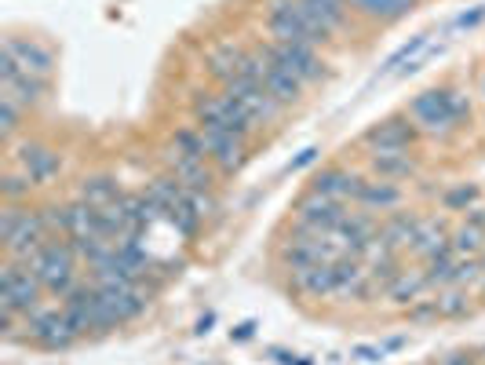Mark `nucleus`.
I'll return each instance as SVG.
<instances>
[{
    "instance_id": "obj_5",
    "label": "nucleus",
    "mask_w": 485,
    "mask_h": 365,
    "mask_svg": "<svg viewBox=\"0 0 485 365\" xmlns=\"http://www.w3.org/2000/svg\"><path fill=\"white\" fill-rule=\"evenodd\" d=\"M55 70V55L41 44V41H19V37H5L0 48V84L15 80V77H41L48 80Z\"/></svg>"
},
{
    "instance_id": "obj_12",
    "label": "nucleus",
    "mask_w": 485,
    "mask_h": 365,
    "mask_svg": "<svg viewBox=\"0 0 485 365\" xmlns=\"http://www.w3.org/2000/svg\"><path fill=\"white\" fill-rule=\"evenodd\" d=\"M296 227H307V230H318V234H332L347 216L350 209L343 201H329V198H318L307 191V198L296 201Z\"/></svg>"
},
{
    "instance_id": "obj_6",
    "label": "nucleus",
    "mask_w": 485,
    "mask_h": 365,
    "mask_svg": "<svg viewBox=\"0 0 485 365\" xmlns=\"http://www.w3.org/2000/svg\"><path fill=\"white\" fill-rule=\"evenodd\" d=\"M193 117H198L201 128H216V132H230V136H241L248 139L252 136V117L227 96V91H205L193 103Z\"/></svg>"
},
{
    "instance_id": "obj_28",
    "label": "nucleus",
    "mask_w": 485,
    "mask_h": 365,
    "mask_svg": "<svg viewBox=\"0 0 485 365\" xmlns=\"http://www.w3.org/2000/svg\"><path fill=\"white\" fill-rule=\"evenodd\" d=\"M117 198H121L117 179H110V175H88V179H80L77 201H84V205H91V209H103V205H110V201H117Z\"/></svg>"
},
{
    "instance_id": "obj_32",
    "label": "nucleus",
    "mask_w": 485,
    "mask_h": 365,
    "mask_svg": "<svg viewBox=\"0 0 485 365\" xmlns=\"http://www.w3.org/2000/svg\"><path fill=\"white\" fill-rule=\"evenodd\" d=\"M175 154H186V157H201V161H209V154H205V132L201 128H179L175 136H172V143H168Z\"/></svg>"
},
{
    "instance_id": "obj_27",
    "label": "nucleus",
    "mask_w": 485,
    "mask_h": 365,
    "mask_svg": "<svg viewBox=\"0 0 485 365\" xmlns=\"http://www.w3.org/2000/svg\"><path fill=\"white\" fill-rule=\"evenodd\" d=\"M416 230H420V220L416 216H406V212H398V216H391L383 227H379V241H383V248H391V252H398V248H413V241H416Z\"/></svg>"
},
{
    "instance_id": "obj_36",
    "label": "nucleus",
    "mask_w": 485,
    "mask_h": 365,
    "mask_svg": "<svg viewBox=\"0 0 485 365\" xmlns=\"http://www.w3.org/2000/svg\"><path fill=\"white\" fill-rule=\"evenodd\" d=\"M19 121H23V107H19L15 99L0 96V139L12 143V136L19 132Z\"/></svg>"
},
{
    "instance_id": "obj_1",
    "label": "nucleus",
    "mask_w": 485,
    "mask_h": 365,
    "mask_svg": "<svg viewBox=\"0 0 485 365\" xmlns=\"http://www.w3.org/2000/svg\"><path fill=\"white\" fill-rule=\"evenodd\" d=\"M406 114L413 117L420 136L449 139L471 117V103H467L463 91H456V88H427V91H420V96L409 103Z\"/></svg>"
},
{
    "instance_id": "obj_4",
    "label": "nucleus",
    "mask_w": 485,
    "mask_h": 365,
    "mask_svg": "<svg viewBox=\"0 0 485 365\" xmlns=\"http://www.w3.org/2000/svg\"><path fill=\"white\" fill-rule=\"evenodd\" d=\"M30 270L41 278V285L55 296H70L77 289V248L70 241H48L33 259Z\"/></svg>"
},
{
    "instance_id": "obj_42",
    "label": "nucleus",
    "mask_w": 485,
    "mask_h": 365,
    "mask_svg": "<svg viewBox=\"0 0 485 365\" xmlns=\"http://www.w3.org/2000/svg\"><path fill=\"white\" fill-rule=\"evenodd\" d=\"M467 223H474V227L485 230V209H467Z\"/></svg>"
},
{
    "instance_id": "obj_38",
    "label": "nucleus",
    "mask_w": 485,
    "mask_h": 365,
    "mask_svg": "<svg viewBox=\"0 0 485 365\" xmlns=\"http://www.w3.org/2000/svg\"><path fill=\"white\" fill-rule=\"evenodd\" d=\"M438 365H474V358H471L467 351H456V354H445V358H438Z\"/></svg>"
},
{
    "instance_id": "obj_43",
    "label": "nucleus",
    "mask_w": 485,
    "mask_h": 365,
    "mask_svg": "<svg viewBox=\"0 0 485 365\" xmlns=\"http://www.w3.org/2000/svg\"><path fill=\"white\" fill-rule=\"evenodd\" d=\"M252 329H256L252 322H245V325H238V332H234V340H248V336H252Z\"/></svg>"
},
{
    "instance_id": "obj_26",
    "label": "nucleus",
    "mask_w": 485,
    "mask_h": 365,
    "mask_svg": "<svg viewBox=\"0 0 485 365\" xmlns=\"http://www.w3.org/2000/svg\"><path fill=\"white\" fill-rule=\"evenodd\" d=\"M350 8L365 19H376V23H395V19L413 15L416 0H350Z\"/></svg>"
},
{
    "instance_id": "obj_20",
    "label": "nucleus",
    "mask_w": 485,
    "mask_h": 365,
    "mask_svg": "<svg viewBox=\"0 0 485 365\" xmlns=\"http://www.w3.org/2000/svg\"><path fill=\"white\" fill-rule=\"evenodd\" d=\"M368 172L376 179H413L420 172V161L413 157V150H372L368 154Z\"/></svg>"
},
{
    "instance_id": "obj_37",
    "label": "nucleus",
    "mask_w": 485,
    "mask_h": 365,
    "mask_svg": "<svg viewBox=\"0 0 485 365\" xmlns=\"http://www.w3.org/2000/svg\"><path fill=\"white\" fill-rule=\"evenodd\" d=\"M409 318H413V322L438 318V304H434V300H420V304H413V307H409Z\"/></svg>"
},
{
    "instance_id": "obj_9",
    "label": "nucleus",
    "mask_w": 485,
    "mask_h": 365,
    "mask_svg": "<svg viewBox=\"0 0 485 365\" xmlns=\"http://www.w3.org/2000/svg\"><path fill=\"white\" fill-rule=\"evenodd\" d=\"M223 91L227 96L252 117V125L259 128V125H270L284 107L270 96V91L263 88V84H256V80H248V77H230L227 84H223Z\"/></svg>"
},
{
    "instance_id": "obj_17",
    "label": "nucleus",
    "mask_w": 485,
    "mask_h": 365,
    "mask_svg": "<svg viewBox=\"0 0 485 365\" xmlns=\"http://www.w3.org/2000/svg\"><path fill=\"white\" fill-rule=\"evenodd\" d=\"M358 187H361V175H354V172H347V168H340V164L322 168V172L311 179V194L329 198V201H343V205H347V201L354 205Z\"/></svg>"
},
{
    "instance_id": "obj_7",
    "label": "nucleus",
    "mask_w": 485,
    "mask_h": 365,
    "mask_svg": "<svg viewBox=\"0 0 485 365\" xmlns=\"http://www.w3.org/2000/svg\"><path fill=\"white\" fill-rule=\"evenodd\" d=\"M41 278L30 270V263L23 259H8L5 267H0V307L8 311H19V314H30L41 307Z\"/></svg>"
},
{
    "instance_id": "obj_19",
    "label": "nucleus",
    "mask_w": 485,
    "mask_h": 365,
    "mask_svg": "<svg viewBox=\"0 0 485 365\" xmlns=\"http://www.w3.org/2000/svg\"><path fill=\"white\" fill-rule=\"evenodd\" d=\"M263 55H266V77H263V88L270 91V96L281 103V107H293V103H300V96H303V80L300 77H293L281 62H277V55H274V48H263Z\"/></svg>"
},
{
    "instance_id": "obj_39",
    "label": "nucleus",
    "mask_w": 485,
    "mask_h": 365,
    "mask_svg": "<svg viewBox=\"0 0 485 365\" xmlns=\"http://www.w3.org/2000/svg\"><path fill=\"white\" fill-rule=\"evenodd\" d=\"M314 157H318V146H307V150H303V154H300L293 164H288V172H300V168H303V164H311Z\"/></svg>"
},
{
    "instance_id": "obj_22",
    "label": "nucleus",
    "mask_w": 485,
    "mask_h": 365,
    "mask_svg": "<svg viewBox=\"0 0 485 365\" xmlns=\"http://www.w3.org/2000/svg\"><path fill=\"white\" fill-rule=\"evenodd\" d=\"M300 8L307 12V19L318 26V33H325L332 41V33L347 23L350 15V0H300Z\"/></svg>"
},
{
    "instance_id": "obj_10",
    "label": "nucleus",
    "mask_w": 485,
    "mask_h": 365,
    "mask_svg": "<svg viewBox=\"0 0 485 365\" xmlns=\"http://www.w3.org/2000/svg\"><path fill=\"white\" fill-rule=\"evenodd\" d=\"M420 139H424V136H420V128L413 125L409 114L383 117V121H376L372 128L361 132V143H365L368 150H413Z\"/></svg>"
},
{
    "instance_id": "obj_29",
    "label": "nucleus",
    "mask_w": 485,
    "mask_h": 365,
    "mask_svg": "<svg viewBox=\"0 0 485 365\" xmlns=\"http://www.w3.org/2000/svg\"><path fill=\"white\" fill-rule=\"evenodd\" d=\"M0 96L5 99H15L23 110H30V107H37L41 99H44V80L41 77H15V80H5L0 84Z\"/></svg>"
},
{
    "instance_id": "obj_15",
    "label": "nucleus",
    "mask_w": 485,
    "mask_h": 365,
    "mask_svg": "<svg viewBox=\"0 0 485 365\" xmlns=\"http://www.w3.org/2000/svg\"><path fill=\"white\" fill-rule=\"evenodd\" d=\"M270 48H274L277 62L293 73V77H300L303 84H314V80L325 77V62L318 59V48L314 44H270Z\"/></svg>"
},
{
    "instance_id": "obj_33",
    "label": "nucleus",
    "mask_w": 485,
    "mask_h": 365,
    "mask_svg": "<svg viewBox=\"0 0 485 365\" xmlns=\"http://www.w3.org/2000/svg\"><path fill=\"white\" fill-rule=\"evenodd\" d=\"M434 304H438V318H463V314L471 311L467 289H456V285L442 289V293L434 296Z\"/></svg>"
},
{
    "instance_id": "obj_8",
    "label": "nucleus",
    "mask_w": 485,
    "mask_h": 365,
    "mask_svg": "<svg viewBox=\"0 0 485 365\" xmlns=\"http://www.w3.org/2000/svg\"><path fill=\"white\" fill-rule=\"evenodd\" d=\"M62 311L66 318L73 322V329L84 336V332H110L117 329V318L110 314V307L103 304L99 289L95 285H77L70 296H62Z\"/></svg>"
},
{
    "instance_id": "obj_24",
    "label": "nucleus",
    "mask_w": 485,
    "mask_h": 365,
    "mask_svg": "<svg viewBox=\"0 0 485 365\" xmlns=\"http://www.w3.org/2000/svg\"><path fill=\"white\" fill-rule=\"evenodd\" d=\"M241 59H245V48H241V44H234V41H223V44H216V48L205 55V70H209L219 84H227L230 77H238Z\"/></svg>"
},
{
    "instance_id": "obj_35",
    "label": "nucleus",
    "mask_w": 485,
    "mask_h": 365,
    "mask_svg": "<svg viewBox=\"0 0 485 365\" xmlns=\"http://www.w3.org/2000/svg\"><path fill=\"white\" fill-rule=\"evenodd\" d=\"M474 201H478V187H474V182H460V187H452V191L442 194V205L449 212H467V209H474Z\"/></svg>"
},
{
    "instance_id": "obj_2",
    "label": "nucleus",
    "mask_w": 485,
    "mask_h": 365,
    "mask_svg": "<svg viewBox=\"0 0 485 365\" xmlns=\"http://www.w3.org/2000/svg\"><path fill=\"white\" fill-rule=\"evenodd\" d=\"M48 238H51V230H48L44 212H30L12 201L5 205V212H0V241L8 248V259L30 263L48 245Z\"/></svg>"
},
{
    "instance_id": "obj_44",
    "label": "nucleus",
    "mask_w": 485,
    "mask_h": 365,
    "mask_svg": "<svg viewBox=\"0 0 485 365\" xmlns=\"http://www.w3.org/2000/svg\"><path fill=\"white\" fill-rule=\"evenodd\" d=\"M212 322H216V318H212V314H205V318L198 322V332H209V325H212Z\"/></svg>"
},
{
    "instance_id": "obj_23",
    "label": "nucleus",
    "mask_w": 485,
    "mask_h": 365,
    "mask_svg": "<svg viewBox=\"0 0 485 365\" xmlns=\"http://www.w3.org/2000/svg\"><path fill=\"white\" fill-rule=\"evenodd\" d=\"M431 289V282H427V274L424 270H402L398 274V278L391 282V285H387L383 293H387V300H391V304H398V307H413V304H420L424 300V293Z\"/></svg>"
},
{
    "instance_id": "obj_25",
    "label": "nucleus",
    "mask_w": 485,
    "mask_h": 365,
    "mask_svg": "<svg viewBox=\"0 0 485 365\" xmlns=\"http://www.w3.org/2000/svg\"><path fill=\"white\" fill-rule=\"evenodd\" d=\"M449 230H445V223H438V220H420V230H416V241H413V252L427 263V259H434V256H442V252H449L452 245H449Z\"/></svg>"
},
{
    "instance_id": "obj_41",
    "label": "nucleus",
    "mask_w": 485,
    "mask_h": 365,
    "mask_svg": "<svg viewBox=\"0 0 485 365\" xmlns=\"http://www.w3.org/2000/svg\"><path fill=\"white\" fill-rule=\"evenodd\" d=\"M270 358H274V361H281V365H296V354H288V351H281V347H274V351H270Z\"/></svg>"
},
{
    "instance_id": "obj_31",
    "label": "nucleus",
    "mask_w": 485,
    "mask_h": 365,
    "mask_svg": "<svg viewBox=\"0 0 485 365\" xmlns=\"http://www.w3.org/2000/svg\"><path fill=\"white\" fill-rule=\"evenodd\" d=\"M449 245H452V252H456L460 259H467V256H481V252H485V230L474 227V223H463V227L452 230Z\"/></svg>"
},
{
    "instance_id": "obj_13",
    "label": "nucleus",
    "mask_w": 485,
    "mask_h": 365,
    "mask_svg": "<svg viewBox=\"0 0 485 365\" xmlns=\"http://www.w3.org/2000/svg\"><path fill=\"white\" fill-rule=\"evenodd\" d=\"M201 128V125H198ZM205 132V154L209 161L223 172V175H234L241 172V164L248 161V146L241 136H230V132H216V128H201Z\"/></svg>"
},
{
    "instance_id": "obj_45",
    "label": "nucleus",
    "mask_w": 485,
    "mask_h": 365,
    "mask_svg": "<svg viewBox=\"0 0 485 365\" xmlns=\"http://www.w3.org/2000/svg\"><path fill=\"white\" fill-rule=\"evenodd\" d=\"M478 96H485V73H481V80H478Z\"/></svg>"
},
{
    "instance_id": "obj_34",
    "label": "nucleus",
    "mask_w": 485,
    "mask_h": 365,
    "mask_svg": "<svg viewBox=\"0 0 485 365\" xmlns=\"http://www.w3.org/2000/svg\"><path fill=\"white\" fill-rule=\"evenodd\" d=\"M33 187H37V182L26 172H8L5 179H0V194H5V201H12V205H19L23 198H30Z\"/></svg>"
},
{
    "instance_id": "obj_14",
    "label": "nucleus",
    "mask_w": 485,
    "mask_h": 365,
    "mask_svg": "<svg viewBox=\"0 0 485 365\" xmlns=\"http://www.w3.org/2000/svg\"><path fill=\"white\" fill-rule=\"evenodd\" d=\"M164 164H168V175H175L186 191L193 194H209L216 187V172L201 161V157H186V154H175L172 146L164 150Z\"/></svg>"
},
{
    "instance_id": "obj_21",
    "label": "nucleus",
    "mask_w": 485,
    "mask_h": 365,
    "mask_svg": "<svg viewBox=\"0 0 485 365\" xmlns=\"http://www.w3.org/2000/svg\"><path fill=\"white\" fill-rule=\"evenodd\" d=\"M293 289L311 300L336 296V263H314V267L293 270Z\"/></svg>"
},
{
    "instance_id": "obj_11",
    "label": "nucleus",
    "mask_w": 485,
    "mask_h": 365,
    "mask_svg": "<svg viewBox=\"0 0 485 365\" xmlns=\"http://www.w3.org/2000/svg\"><path fill=\"white\" fill-rule=\"evenodd\" d=\"M26 336H33L41 347H48V351H62V347H70L80 332L73 329V322L66 318V311H48V307H37V311H30L26 318Z\"/></svg>"
},
{
    "instance_id": "obj_16",
    "label": "nucleus",
    "mask_w": 485,
    "mask_h": 365,
    "mask_svg": "<svg viewBox=\"0 0 485 365\" xmlns=\"http://www.w3.org/2000/svg\"><path fill=\"white\" fill-rule=\"evenodd\" d=\"M15 161H19V172H26L37 187H44V182H51L62 172V157L44 143H23L15 150Z\"/></svg>"
},
{
    "instance_id": "obj_40",
    "label": "nucleus",
    "mask_w": 485,
    "mask_h": 365,
    "mask_svg": "<svg viewBox=\"0 0 485 365\" xmlns=\"http://www.w3.org/2000/svg\"><path fill=\"white\" fill-rule=\"evenodd\" d=\"M354 354H358V358H365V361L383 358V351H379V347H354Z\"/></svg>"
},
{
    "instance_id": "obj_18",
    "label": "nucleus",
    "mask_w": 485,
    "mask_h": 365,
    "mask_svg": "<svg viewBox=\"0 0 485 365\" xmlns=\"http://www.w3.org/2000/svg\"><path fill=\"white\" fill-rule=\"evenodd\" d=\"M406 201V191L398 187V182H391V179H361V187H358V198H354V205L358 209H365V212H391V209H398Z\"/></svg>"
},
{
    "instance_id": "obj_30",
    "label": "nucleus",
    "mask_w": 485,
    "mask_h": 365,
    "mask_svg": "<svg viewBox=\"0 0 485 365\" xmlns=\"http://www.w3.org/2000/svg\"><path fill=\"white\" fill-rule=\"evenodd\" d=\"M427 44H431V33H416L409 44H402L391 59L383 62V73H402V70H409V73H413V70H416V55H420Z\"/></svg>"
},
{
    "instance_id": "obj_46",
    "label": "nucleus",
    "mask_w": 485,
    "mask_h": 365,
    "mask_svg": "<svg viewBox=\"0 0 485 365\" xmlns=\"http://www.w3.org/2000/svg\"><path fill=\"white\" fill-rule=\"evenodd\" d=\"M481 270H485V252H481ZM481 282H485V278H481Z\"/></svg>"
},
{
    "instance_id": "obj_3",
    "label": "nucleus",
    "mask_w": 485,
    "mask_h": 365,
    "mask_svg": "<svg viewBox=\"0 0 485 365\" xmlns=\"http://www.w3.org/2000/svg\"><path fill=\"white\" fill-rule=\"evenodd\" d=\"M266 30H270L274 44H314V48L329 44V37L318 33V26L300 8V0H270L266 5Z\"/></svg>"
}]
</instances>
